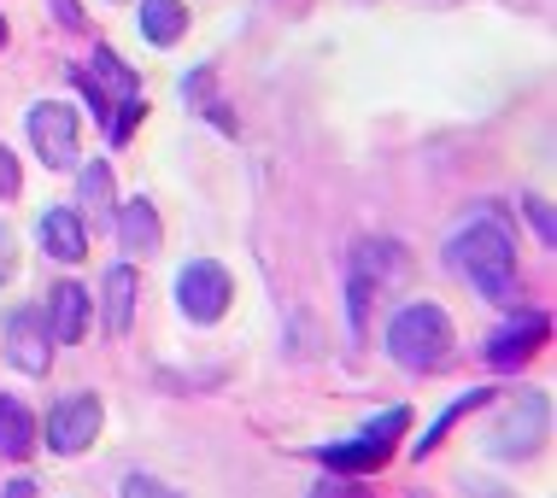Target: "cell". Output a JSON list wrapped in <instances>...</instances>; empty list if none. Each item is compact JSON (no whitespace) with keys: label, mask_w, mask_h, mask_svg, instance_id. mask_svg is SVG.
Listing matches in <instances>:
<instances>
[{"label":"cell","mask_w":557,"mask_h":498,"mask_svg":"<svg viewBox=\"0 0 557 498\" xmlns=\"http://www.w3.org/2000/svg\"><path fill=\"white\" fill-rule=\"evenodd\" d=\"M446 259L481 299H493V306H517L522 299V288H517V240H510V223L499 217V211H475V217L446 240Z\"/></svg>","instance_id":"cell-1"},{"label":"cell","mask_w":557,"mask_h":498,"mask_svg":"<svg viewBox=\"0 0 557 498\" xmlns=\"http://www.w3.org/2000/svg\"><path fill=\"white\" fill-rule=\"evenodd\" d=\"M387 352H394V364L411 370V375L441 370L451 358V316L441 306H429V299L399 306L394 323H387Z\"/></svg>","instance_id":"cell-2"},{"label":"cell","mask_w":557,"mask_h":498,"mask_svg":"<svg viewBox=\"0 0 557 498\" xmlns=\"http://www.w3.org/2000/svg\"><path fill=\"white\" fill-rule=\"evenodd\" d=\"M405 428H411V411H405V404H394V411L370 416L358 440L318 446L311 458H318L323 470H335V475H370V470H382V463H387V451L399 446V434H405Z\"/></svg>","instance_id":"cell-3"},{"label":"cell","mask_w":557,"mask_h":498,"mask_svg":"<svg viewBox=\"0 0 557 498\" xmlns=\"http://www.w3.org/2000/svg\"><path fill=\"white\" fill-rule=\"evenodd\" d=\"M230 299H235V282H230V270L212 264V259H194L176 270V306H183L188 323H218L223 311H230Z\"/></svg>","instance_id":"cell-4"},{"label":"cell","mask_w":557,"mask_h":498,"mask_svg":"<svg viewBox=\"0 0 557 498\" xmlns=\"http://www.w3.org/2000/svg\"><path fill=\"white\" fill-rule=\"evenodd\" d=\"M546 422H552V404H546V394H522L517 404H510V416H505L499 428L487 434V451H493V458H505V463L534 458L540 440H546Z\"/></svg>","instance_id":"cell-5"},{"label":"cell","mask_w":557,"mask_h":498,"mask_svg":"<svg viewBox=\"0 0 557 498\" xmlns=\"http://www.w3.org/2000/svg\"><path fill=\"white\" fill-rule=\"evenodd\" d=\"M29 147L48 171H71L77 164V112L65 100H41L29 105Z\"/></svg>","instance_id":"cell-6"},{"label":"cell","mask_w":557,"mask_h":498,"mask_svg":"<svg viewBox=\"0 0 557 498\" xmlns=\"http://www.w3.org/2000/svg\"><path fill=\"white\" fill-rule=\"evenodd\" d=\"M7 364L24 370V375H48L53 370V335H48V316H41L36 306H18L7 316Z\"/></svg>","instance_id":"cell-7"},{"label":"cell","mask_w":557,"mask_h":498,"mask_svg":"<svg viewBox=\"0 0 557 498\" xmlns=\"http://www.w3.org/2000/svg\"><path fill=\"white\" fill-rule=\"evenodd\" d=\"M95 434H100V399L95 394H71V399H59L48 411V446L59 451V458L88 451V446H95Z\"/></svg>","instance_id":"cell-8"},{"label":"cell","mask_w":557,"mask_h":498,"mask_svg":"<svg viewBox=\"0 0 557 498\" xmlns=\"http://www.w3.org/2000/svg\"><path fill=\"white\" fill-rule=\"evenodd\" d=\"M546 328H552V323H546L540 311H517V316H510V323L499 328V335L487 340V364H493V370H517V364H529L534 346L546 340Z\"/></svg>","instance_id":"cell-9"},{"label":"cell","mask_w":557,"mask_h":498,"mask_svg":"<svg viewBox=\"0 0 557 498\" xmlns=\"http://www.w3.org/2000/svg\"><path fill=\"white\" fill-rule=\"evenodd\" d=\"M36 240H41V252L59 259V264H83L88 259V229H83V217L71 206L41 211V217H36Z\"/></svg>","instance_id":"cell-10"},{"label":"cell","mask_w":557,"mask_h":498,"mask_svg":"<svg viewBox=\"0 0 557 498\" xmlns=\"http://www.w3.org/2000/svg\"><path fill=\"white\" fill-rule=\"evenodd\" d=\"M48 335L59 340V346H77L83 335H88V316H95V299H88V288L83 282H59L53 288V299H48Z\"/></svg>","instance_id":"cell-11"},{"label":"cell","mask_w":557,"mask_h":498,"mask_svg":"<svg viewBox=\"0 0 557 498\" xmlns=\"http://www.w3.org/2000/svg\"><path fill=\"white\" fill-rule=\"evenodd\" d=\"M135 294H141L135 270H129V264H112L107 282H100V323H107V335H129V323H135Z\"/></svg>","instance_id":"cell-12"},{"label":"cell","mask_w":557,"mask_h":498,"mask_svg":"<svg viewBox=\"0 0 557 498\" xmlns=\"http://www.w3.org/2000/svg\"><path fill=\"white\" fill-rule=\"evenodd\" d=\"M159 211L147 200H129L124 211H117V240H124L129 259H147V252H159Z\"/></svg>","instance_id":"cell-13"},{"label":"cell","mask_w":557,"mask_h":498,"mask_svg":"<svg viewBox=\"0 0 557 498\" xmlns=\"http://www.w3.org/2000/svg\"><path fill=\"white\" fill-rule=\"evenodd\" d=\"M183 29H188L183 0H141V36L153 41V48H171V41H183Z\"/></svg>","instance_id":"cell-14"},{"label":"cell","mask_w":557,"mask_h":498,"mask_svg":"<svg viewBox=\"0 0 557 498\" xmlns=\"http://www.w3.org/2000/svg\"><path fill=\"white\" fill-rule=\"evenodd\" d=\"M352 270H358V276H370L375 288H382V282H399V276H405V252L394 247V240H358Z\"/></svg>","instance_id":"cell-15"},{"label":"cell","mask_w":557,"mask_h":498,"mask_svg":"<svg viewBox=\"0 0 557 498\" xmlns=\"http://www.w3.org/2000/svg\"><path fill=\"white\" fill-rule=\"evenodd\" d=\"M0 451L7 458H29L36 451V422H29L24 399H12V394H0Z\"/></svg>","instance_id":"cell-16"},{"label":"cell","mask_w":557,"mask_h":498,"mask_svg":"<svg viewBox=\"0 0 557 498\" xmlns=\"http://www.w3.org/2000/svg\"><path fill=\"white\" fill-rule=\"evenodd\" d=\"M487 399H493V387H475V394H458V399H451L446 411H441V416H434L429 428H423V440H417V458H429V451L446 440V428H451V422H458L463 411H481V404H487Z\"/></svg>","instance_id":"cell-17"},{"label":"cell","mask_w":557,"mask_h":498,"mask_svg":"<svg viewBox=\"0 0 557 498\" xmlns=\"http://www.w3.org/2000/svg\"><path fill=\"white\" fill-rule=\"evenodd\" d=\"M370 299H375V282H370V276H358V270H346V328H352V340H364Z\"/></svg>","instance_id":"cell-18"},{"label":"cell","mask_w":557,"mask_h":498,"mask_svg":"<svg viewBox=\"0 0 557 498\" xmlns=\"http://www.w3.org/2000/svg\"><path fill=\"white\" fill-rule=\"evenodd\" d=\"M77 194H83L88 211H112V164H83Z\"/></svg>","instance_id":"cell-19"},{"label":"cell","mask_w":557,"mask_h":498,"mask_svg":"<svg viewBox=\"0 0 557 498\" xmlns=\"http://www.w3.org/2000/svg\"><path fill=\"white\" fill-rule=\"evenodd\" d=\"M124 498H183V493L164 487L159 475H141V470H135V475H124Z\"/></svg>","instance_id":"cell-20"},{"label":"cell","mask_w":557,"mask_h":498,"mask_svg":"<svg viewBox=\"0 0 557 498\" xmlns=\"http://www.w3.org/2000/svg\"><path fill=\"white\" fill-rule=\"evenodd\" d=\"M522 211H529L534 235H540V240H546V247H552V240H557V229H552V206L540 200V194H522Z\"/></svg>","instance_id":"cell-21"},{"label":"cell","mask_w":557,"mask_h":498,"mask_svg":"<svg viewBox=\"0 0 557 498\" xmlns=\"http://www.w3.org/2000/svg\"><path fill=\"white\" fill-rule=\"evenodd\" d=\"M311 498H370L358 481H346V475H323L318 487H311Z\"/></svg>","instance_id":"cell-22"},{"label":"cell","mask_w":557,"mask_h":498,"mask_svg":"<svg viewBox=\"0 0 557 498\" xmlns=\"http://www.w3.org/2000/svg\"><path fill=\"white\" fill-rule=\"evenodd\" d=\"M18 188H24V171H18V159H12V147H0V200H12Z\"/></svg>","instance_id":"cell-23"},{"label":"cell","mask_w":557,"mask_h":498,"mask_svg":"<svg viewBox=\"0 0 557 498\" xmlns=\"http://www.w3.org/2000/svg\"><path fill=\"white\" fill-rule=\"evenodd\" d=\"M12 270H18V240H12V229L0 223V282H7Z\"/></svg>","instance_id":"cell-24"},{"label":"cell","mask_w":557,"mask_h":498,"mask_svg":"<svg viewBox=\"0 0 557 498\" xmlns=\"http://www.w3.org/2000/svg\"><path fill=\"white\" fill-rule=\"evenodd\" d=\"M48 7L59 12V24H65V29H83V12H77V0H48Z\"/></svg>","instance_id":"cell-25"},{"label":"cell","mask_w":557,"mask_h":498,"mask_svg":"<svg viewBox=\"0 0 557 498\" xmlns=\"http://www.w3.org/2000/svg\"><path fill=\"white\" fill-rule=\"evenodd\" d=\"M0 498H36V481H24V475L7 481V493H0Z\"/></svg>","instance_id":"cell-26"},{"label":"cell","mask_w":557,"mask_h":498,"mask_svg":"<svg viewBox=\"0 0 557 498\" xmlns=\"http://www.w3.org/2000/svg\"><path fill=\"white\" fill-rule=\"evenodd\" d=\"M0 41H7V18H0Z\"/></svg>","instance_id":"cell-27"},{"label":"cell","mask_w":557,"mask_h":498,"mask_svg":"<svg viewBox=\"0 0 557 498\" xmlns=\"http://www.w3.org/2000/svg\"><path fill=\"white\" fill-rule=\"evenodd\" d=\"M405 498H429V493H405Z\"/></svg>","instance_id":"cell-28"}]
</instances>
